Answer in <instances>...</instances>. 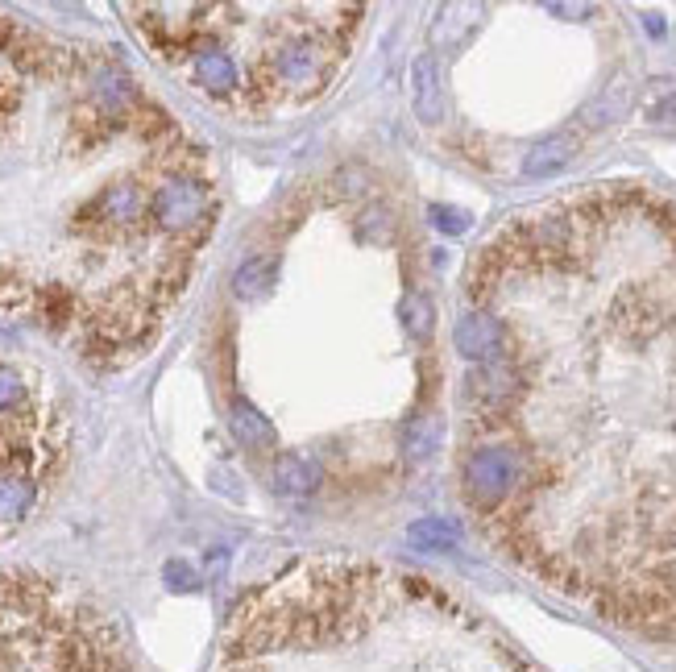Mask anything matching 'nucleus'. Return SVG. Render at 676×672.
Returning a JSON list of instances; mask_svg holds the SVG:
<instances>
[{"mask_svg":"<svg viewBox=\"0 0 676 672\" xmlns=\"http://www.w3.org/2000/svg\"><path fill=\"white\" fill-rule=\"evenodd\" d=\"M220 672H527L432 577L316 560L241 602Z\"/></svg>","mask_w":676,"mask_h":672,"instance_id":"obj_1","label":"nucleus"},{"mask_svg":"<svg viewBox=\"0 0 676 672\" xmlns=\"http://www.w3.org/2000/svg\"><path fill=\"white\" fill-rule=\"evenodd\" d=\"M519 478H523V465H519V453L511 444L477 440V444L465 448V457H461V494L482 519L498 515L506 502L519 494Z\"/></svg>","mask_w":676,"mask_h":672,"instance_id":"obj_2","label":"nucleus"},{"mask_svg":"<svg viewBox=\"0 0 676 672\" xmlns=\"http://www.w3.org/2000/svg\"><path fill=\"white\" fill-rule=\"evenodd\" d=\"M453 345L461 357L477 361V366H490V361H502V349H506V332H502V320L486 307H473L465 312L453 328Z\"/></svg>","mask_w":676,"mask_h":672,"instance_id":"obj_3","label":"nucleus"},{"mask_svg":"<svg viewBox=\"0 0 676 672\" xmlns=\"http://www.w3.org/2000/svg\"><path fill=\"white\" fill-rule=\"evenodd\" d=\"M270 482H274L278 494H287V498H307L320 486V461L307 457V453H278Z\"/></svg>","mask_w":676,"mask_h":672,"instance_id":"obj_4","label":"nucleus"},{"mask_svg":"<svg viewBox=\"0 0 676 672\" xmlns=\"http://www.w3.org/2000/svg\"><path fill=\"white\" fill-rule=\"evenodd\" d=\"M573 150H577V142H573V137H565V133L544 137V142H535V146L527 150V158H523V175H531V179H548V175H556V171H565V166L573 162Z\"/></svg>","mask_w":676,"mask_h":672,"instance_id":"obj_5","label":"nucleus"},{"mask_svg":"<svg viewBox=\"0 0 676 672\" xmlns=\"http://www.w3.org/2000/svg\"><path fill=\"white\" fill-rule=\"evenodd\" d=\"M34 415V395L25 386V374L9 361H0V424H13V419H30Z\"/></svg>","mask_w":676,"mask_h":672,"instance_id":"obj_6","label":"nucleus"},{"mask_svg":"<svg viewBox=\"0 0 676 672\" xmlns=\"http://www.w3.org/2000/svg\"><path fill=\"white\" fill-rule=\"evenodd\" d=\"M415 112L419 121L436 125L444 117V100H440V71L432 54H419L415 59Z\"/></svg>","mask_w":676,"mask_h":672,"instance_id":"obj_7","label":"nucleus"},{"mask_svg":"<svg viewBox=\"0 0 676 672\" xmlns=\"http://www.w3.org/2000/svg\"><path fill=\"white\" fill-rule=\"evenodd\" d=\"M233 432H237V440L245 444V448H253V453H262V448H274V424L270 419L253 407V403H245V399H233Z\"/></svg>","mask_w":676,"mask_h":672,"instance_id":"obj_8","label":"nucleus"},{"mask_svg":"<svg viewBox=\"0 0 676 672\" xmlns=\"http://www.w3.org/2000/svg\"><path fill=\"white\" fill-rule=\"evenodd\" d=\"M461 540V527L453 519H419L411 527V544H419L424 552H440V548H453Z\"/></svg>","mask_w":676,"mask_h":672,"instance_id":"obj_9","label":"nucleus"},{"mask_svg":"<svg viewBox=\"0 0 676 672\" xmlns=\"http://www.w3.org/2000/svg\"><path fill=\"white\" fill-rule=\"evenodd\" d=\"M432 216H436V224L444 233H465L469 229V216L465 212H453V208H432Z\"/></svg>","mask_w":676,"mask_h":672,"instance_id":"obj_10","label":"nucleus"},{"mask_svg":"<svg viewBox=\"0 0 676 672\" xmlns=\"http://www.w3.org/2000/svg\"><path fill=\"white\" fill-rule=\"evenodd\" d=\"M552 17H594L598 9L594 5H548Z\"/></svg>","mask_w":676,"mask_h":672,"instance_id":"obj_11","label":"nucleus"}]
</instances>
